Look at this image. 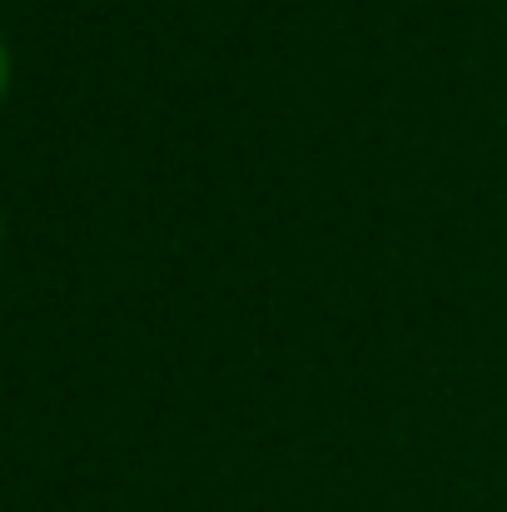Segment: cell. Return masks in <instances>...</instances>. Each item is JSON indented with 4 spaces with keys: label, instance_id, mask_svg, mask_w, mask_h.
I'll list each match as a JSON object with an SVG mask.
<instances>
[{
    "label": "cell",
    "instance_id": "6da1fadb",
    "mask_svg": "<svg viewBox=\"0 0 507 512\" xmlns=\"http://www.w3.org/2000/svg\"><path fill=\"white\" fill-rule=\"evenodd\" d=\"M5 85H10V50H5V40H0V100H5Z\"/></svg>",
    "mask_w": 507,
    "mask_h": 512
}]
</instances>
